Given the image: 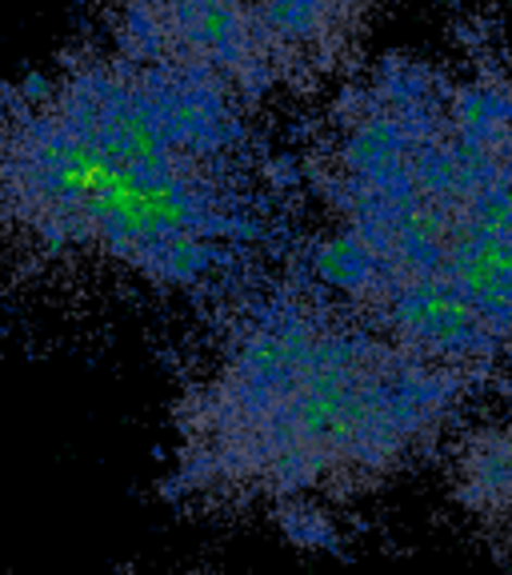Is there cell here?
I'll use <instances>...</instances> for the list:
<instances>
[{"mask_svg": "<svg viewBox=\"0 0 512 575\" xmlns=\"http://www.w3.org/2000/svg\"><path fill=\"white\" fill-rule=\"evenodd\" d=\"M273 157L257 109L113 40L0 76V245L33 268L204 296L273 233Z\"/></svg>", "mask_w": 512, "mask_h": 575, "instance_id": "obj_1", "label": "cell"}, {"mask_svg": "<svg viewBox=\"0 0 512 575\" xmlns=\"http://www.w3.org/2000/svg\"><path fill=\"white\" fill-rule=\"evenodd\" d=\"M313 280L480 379L512 360V73L425 52L357 64L313 128Z\"/></svg>", "mask_w": 512, "mask_h": 575, "instance_id": "obj_2", "label": "cell"}, {"mask_svg": "<svg viewBox=\"0 0 512 575\" xmlns=\"http://www.w3.org/2000/svg\"><path fill=\"white\" fill-rule=\"evenodd\" d=\"M473 379L316 280L245 296L173 400L168 476L213 512H264L321 543L461 428Z\"/></svg>", "mask_w": 512, "mask_h": 575, "instance_id": "obj_3", "label": "cell"}, {"mask_svg": "<svg viewBox=\"0 0 512 575\" xmlns=\"http://www.w3.org/2000/svg\"><path fill=\"white\" fill-rule=\"evenodd\" d=\"M385 0H100L109 37L261 112L337 88Z\"/></svg>", "mask_w": 512, "mask_h": 575, "instance_id": "obj_4", "label": "cell"}, {"mask_svg": "<svg viewBox=\"0 0 512 575\" xmlns=\"http://www.w3.org/2000/svg\"><path fill=\"white\" fill-rule=\"evenodd\" d=\"M449 448V488L461 512L512 532V424L457 428Z\"/></svg>", "mask_w": 512, "mask_h": 575, "instance_id": "obj_5", "label": "cell"}]
</instances>
